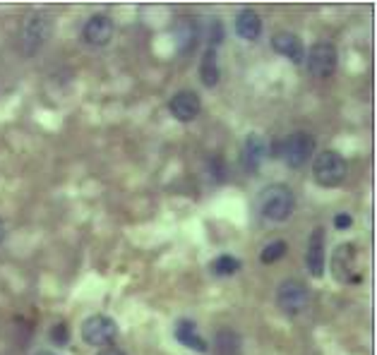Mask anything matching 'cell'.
I'll return each instance as SVG.
<instances>
[{"instance_id": "obj_8", "label": "cell", "mask_w": 377, "mask_h": 355, "mask_svg": "<svg viewBox=\"0 0 377 355\" xmlns=\"http://www.w3.org/2000/svg\"><path fill=\"white\" fill-rule=\"evenodd\" d=\"M118 336V324L106 315H94L89 320H84L82 324V339L89 346L97 348H109Z\"/></svg>"}, {"instance_id": "obj_25", "label": "cell", "mask_w": 377, "mask_h": 355, "mask_svg": "<svg viewBox=\"0 0 377 355\" xmlns=\"http://www.w3.org/2000/svg\"><path fill=\"white\" fill-rule=\"evenodd\" d=\"M5 233H8V231H5V224H3V219H0V243L5 240Z\"/></svg>"}, {"instance_id": "obj_19", "label": "cell", "mask_w": 377, "mask_h": 355, "mask_svg": "<svg viewBox=\"0 0 377 355\" xmlns=\"http://www.w3.org/2000/svg\"><path fill=\"white\" fill-rule=\"evenodd\" d=\"M241 266H243L241 259H236L234 255H222L212 262V271H214L217 276H234L241 271Z\"/></svg>"}, {"instance_id": "obj_15", "label": "cell", "mask_w": 377, "mask_h": 355, "mask_svg": "<svg viewBox=\"0 0 377 355\" xmlns=\"http://www.w3.org/2000/svg\"><path fill=\"white\" fill-rule=\"evenodd\" d=\"M236 31L245 41H257L262 34V17L255 10H241L236 15Z\"/></svg>"}, {"instance_id": "obj_20", "label": "cell", "mask_w": 377, "mask_h": 355, "mask_svg": "<svg viewBox=\"0 0 377 355\" xmlns=\"http://www.w3.org/2000/svg\"><path fill=\"white\" fill-rule=\"evenodd\" d=\"M286 250H288L286 240H272V243H267L265 250L260 252V259L265 264H274V262H279V259L286 255Z\"/></svg>"}, {"instance_id": "obj_4", "label": "cell", "mask_w": 377, "mask_h": 355, "mask_svg": "<svg viewBox=\"0 0 377 355\" xmlns=\"http://www.w3.org/2000/svg\"><path fill=\"white\" fill-rule=\"evenodd\" d=\"M48 34H51V20H48L46 12L41 10L29 12L22 24V50L27 55L39 53L41 46L48 39Z\"/></svg>"}, {"instance_id": "obj_24", "label": "cell", "mask_w": 377, "mask_h": 355, "mask_svg": "<svg viewBox=\"0 0 377 355\" xmlns=\"http://www.w3.org/2000/svg\"><path fill=\"white\" fill-rule=\"evenodd\" d=\"M97 355H125L123 351H121V348H102V351H99Z\"/></svg>"}, {"instance_id": "obj_5", "label": "cell", "mask_w": 377, "mask_h": 355, "mask_svg": "<svg viewBox=\"0 0 377 355\" xmlns=\"http://www.w3.org/2000/svg\"><path fill=\"white\" fill-rule=\"evenodd\" d=\"M305 62H307V70H310L312 77L329 80L332 75L337 72V65H339L337 46H334V43H329V41L312 43L310 50L305 53Z\"/></svg>"}, {"instance_id": "obj_6", "label": "cell", "mask_w": 377, "mask_h": 355, "mask_svg": "<svg viewBox=\"0 0 377 355\" xmlns=\"http://www.w3.org/2000/svg\"><path fill=\"white\" fill-rule=\"evenodd\" d=\"M307 302H310V293H307V286L303 281L286 278V281H281L279 288H276V305H279L281 312L288 317L305 312Z\"/></svg>"}, {"instance_id": "obj_13", "label": "cell", "mask_w": 377, "mask_h": 355, "mask_svg": "<svg viewBox=\"0 0 377 355\" xmlns=\"http://www.w3.org/2000/svg\"><path fill=\"white\" fill-rule=\"evenodd\" d=\"M267 156V139L262 135H257V132H250L248 137H245L243 142V163L245 168L250 170V173H257L262 166V161H265Z\"/></svg>"}, {"instance_id": "obj_9", "label": "cell", "mask_w": 377, "mask_h": 355, "mask_svg": "<svg viewBox=\"0 0 377 355\" xmlns=\"http://www.w3.org/2000/svg\"><path fill=\"white\" fill-rule=\"evenodd\" d=\"M113 34H116V24L109 15H92L89 20L82 27V41L89 43V46H109Z\"/></svg>"}, {"instance_id": "obj_16", "label": "cell", "mask_w": 377, "mask_h": 355, "mask_svg": "<svg viewBox=\"0 0 377 355\" xmlns=\"http://www.w3.org/2000/svg\"><path fill=\"white\" fill-rule=\"evenodd\" d=\"M175 339H178V344H183L185 348H190L195 353H207L209 351V346H207V341L195 332V322L192 320H180L178 324H175Z\"/></svg>"}, {"instance_id": "obj_1", "label": "cell", "mask_w": 377, "mask_h": 355, "mask_svg": "<svg viewBox=\"0 0 377 355\" xmlns=\"http://www.w3.org/2000/svg\"><path fill=\"white\" fill-rule=\"evenodd\" d=\"M296 209V197H293L291 187L284 182H274L267 185L260 195V214L269 221H288Z\"/></svg>"}, {"instance_id": "obj_12", "label": "cell", "mask_w": 377, "mask_h": 355, "mask_svg": "<svg viewBox=\"0 0 377 355\" xmlns=\"http://www.w3.org/2000/svg\"><path fill=\"white\" fill-rule=\"evenodd\" d=\"M305 264H307V271H310L312 276L319 278L324 274V228L322 226H317L315 231L310 233Z\"/></svg>"}, {"instance_id": "obj_22", "label": "cell", "mask_w": 377, "mask_h": 355, "mask_svg": "<svg viewBox=\"0 0 377 355\" xmlns=\"http://www.w3.org/2000/svg\"><path fill=\"white\" fill-rule=\"evenodd\" d=\"M207 41H209V48H217L219 43L224 41V24L217 20H209V31H207Z\"/></svg>"}, {"instance_id": "obj_7", "label": "cell", "mask_w": 377, "mask_h": 355, "mask_svg": "<svg viewBox=\"0 0 377 355\" xmlns=\"http://www.w3.org/2000/svg\"><path fill=\"white\" fill-rule=\"evenodd\" d=\"M358 247L354 243H342L332 255V276L339 283H346V286H354V283H361V274H358Z\"/></svg>"}, {"instance_id": "obj_26", "label": "cell", "mask_w": 377, "mask_h": 355, "mask_svg": "<svg viewBox=\"0 0 377 355\" xmlns=\"http://www.w3.org/2000/svg\"><path fill=\"white\" fill-rule=\"evenodd\" d=\"M34 355H58V353H53V351H39V353H34Z\"/></svg>"}, {"instance_id": "obj_23", "label": "cell", "mask_w": 377, "mask_h": 355, "mask_svg": "<svg viewBox=\"0 0 377 355\" xmlns=\"http://www.w3.org/2000/svg\"><path fill=\"white\" fill-rule=\"evenodd\" d=\"M351 224H354L351 214H337V217H334V226H337V228H342V231H346V228H351Z\"/></svg>"}, {"instance_id": "obj_18", "label": "cell", "mask_w": 377, "mask_h": 355, "mask_svg": "<svg viewBox=\"0 0 377 355\" xmlns=\"http://www.w3.org/2000/svg\"><path fill=\"white\" fill-rule=\"evenodd\" d=\"M200 80L204 87H217L219 82V62H217V48L207 46L202 62H200Z\"/></svg>"}, {"instance_id": "obj_3", "label": "cell", "mask_w": 377, "mask_h": 355, "mask_svg": "<svg viewBox=\"0 0 377 355\" xmlns=\"http://www.w3.org/2000/svg\"><path fill=\"white\" fill-rule=\"evenodd\" d=\"M349 173V163L339 151L324 149L319 151L315 163H312V175H315V182L322 187H339L344 180H346Z\"/></svg>"}, {"instance_id": "obj_2", "label": "cell", "mask_w": 377, "mask_h": 355, "mask_svg": "<svg viewBox=\"0 0 377 355\" xmlns=\"http://www.w3.org/2000/svg\"><path fill=\"white\" fill-rule=\"evenodd\" d=\"M274 154L284 158L288 168H300L315 154V137L303 130L291 132L279 144H274Z\"/></svg>"}, {"instance_id": "obj_10", "label": "cell", "mask_w": 377, "mask_h": 355, "mask_svg": "<svg viewBox=\"0 0 377 355\" xmlns=\"http://www.w3.org/2000/svg\"><path fill=\"white\" fill-rule=\"evenodd\" d=\"M168 111L175 120L180 123H192L195 118L202 111V104H200V97L192 92V89H180V92L173 94L171 104H168Z\"/></svg>"}, {"instance_id": "obj_11", "label": "cell", "mask_w": 377, "mask_h": 355, "mask_svg": "<svg viewBox=\"0 0 377 355\" xmlns=\"http://www.w3.org/2000/svg\"><path fill=\"white\" fill-rule=\"evenodd\" d=\"M272 48L279 55H286L291 62H305V46L293 31H276L272 36Z\"/></svg>"}, {"instance_id": "obj_17", "label": "cell", "mask_w": 377, "mask_h": 355, "mask_svg": "<svg viewBox=\"0 0 377 355\" xmlns=\"http://www.w3.org/2000/svg\"><path fill=\"white\" fill-rule=\"evenodd\" d=\"M214 348L217 355H241L243 353V339L234 329H222L214 336Z\"/></svg>"}, {"instance_id": "obj_21", "label": "cell", "mask_w": 377, "mask_h": 355, "mask_svg": "<svg viewBox=\"0 0 377 355\" xmlns=\"http://www.w3.org/2000/svg\"><path fill=\"white\" fill-rule=\"evenodd\" d=\"M51 341L55 346L70 344V327H67V322H58V324L51 329Z\"/></svg>"}, {"instance_id": "obj_14", "label": "cell", "mask_w": 377, "mask_h": 355, "mask_svg": "<svg viewBox=\"0 0 377 355\" xmlns=\"http://www.w3.org/2000/svg\"><path fill=\"white\" fill-rule=\"evenodd\" d=\"M200 34H202L200 31V22L192 20V17H183V20L175 22L173 36H175V43H178V50H183V53H190L197 46Z\"/></svg>"}]
</instances>
